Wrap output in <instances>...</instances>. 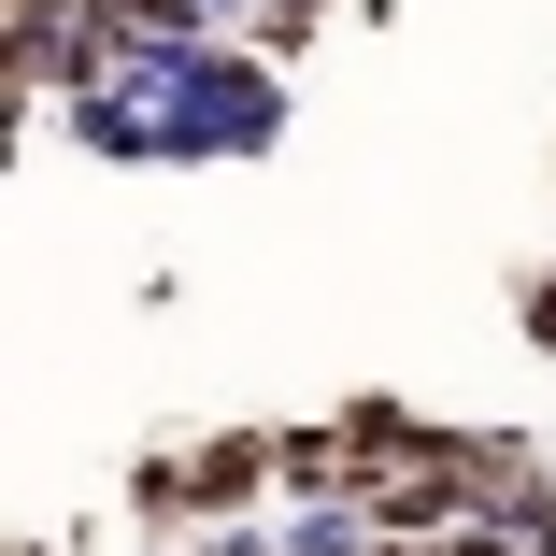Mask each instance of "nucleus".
Returning a JSON list of instances; mask_svg holds the SVG:
<instances>
[{"label":"nucleus","mask_w":556,"mask_h":556,"mask_svg":"<svg viewBox=\"0 0 556 556\" xmlns=\"http://www.w3.org/2000/svg\"><path fill=\"white\" fill-rule=\"evenodd\" d=\"M243 29H257V43H271V58H286V43H300V29H314V0H243Z\"/></svg>","instance_id":"nucleus-5"},{"label":"nucleus","mask_w":556,"mask_h":556,"mask_svg":"<svg viewBox=\"0 0 556 556\" xmlns=\"http://www.w3.org/2000/svg\"><path fill=\"white\" fill-rule=\"evenodd\" d=\"M357 514H371V542H457V528H471V500H457V442H442L428 471H400V485H371Z\"/></svg>","instance_id":"nucleus-3"},{"label":"nucleus","mask_w":556,"mask_h":556,"mask_svg":"<svg viewBox=\"0 0 556 556\" xmlns=\"http://www.w3.org/2000/svg\"><path fill=\"white\" fill-rule=\"evenodd\" d=\"M257 485H286V428H229V442H186V457H143V514L186 528V514H243Z\"/></svg>","instance_id":"nucleus-1"},{"label":"nucleus","mask_w":556,"mask_h":556,"mask_svg":"<svg viewBox=\"0 0 556 556\" xmlns=\"http://www.w3.org/2000/svg\"><path fill=\"white\" fill-rule=\"evenodd\" d=\"M328 442H343V471H357V500H371V485L428 471L457 428H428V414H400V400H343V414H328Z\"/></svg>","instance_id":"nucleus-2"},{"label":"nucleus","mask_w":556,"mask_h":556,"mask_svg":"<svg viewBox=\"0 0 556 556\" xmlns=\"http://www.w3.org/2000/svg\"><path fill=\"white\" fill-rule=\"evenodd\" d=\"M286 485H300V500H357V471H343L328 428H286Z\"/></svg>","instance_id":"nucleus-4"},{"label":"nucleus","mask_w":556,"mask_h":556,"mask_svg":"<svg viewBox=\"0 0 556 556\" xmlns=\"http://www.w3.org/2000/svg\"><path fill=\"white\" fill-rule=\"evenodd\" d=\"M514 314H528V343L556 357V271H528V286H514Z\"/></svg>","instance_id":"nucleus-6"}]
</instances>
